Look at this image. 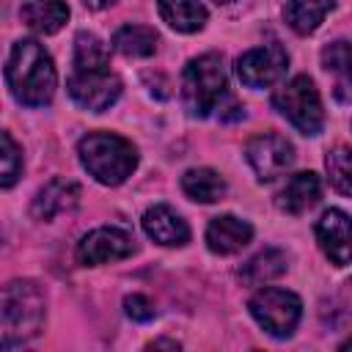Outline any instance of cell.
I'll return each mask as SVG.
<instances>
[{
  "label": "cell",
  "mask_w": 352,
  "mask_h": 352,
  "mask_svg": "<svg viewBox=\"0 0 352 352\" xmlns=\"http://www.w3.org/2000/svg\"><path fill=\"white\" fill-rule=\"evenodd\" d=\"M22 22L36 33H58L69 19V6L63 0H25L19 8Z\"/></svg>",
  "instance_id": "16"
},
{
  "label": "cell",
  "mask_w": 352,
  "mask_h": 352,
  "mask_svg": "<svg viewBox=\"0 0 352 352\" xmlns=\"http://www.w3.org/2000/svg\"><path fill=\"white\" fill-rule=\"evenodd\" d=\"M88 8H94V11H102V8H107V6H113L116 0H82Z\"/></svg>",
  "instance_id": "29"
},
{
  "label": "cell",
  "mask_w": 352,
  "mask_h": 352,
  "mask_svg": "<svg viewBox=\"0 0 352 352\" xmlns=\"http://www.w3.org/2000/svg\"><path fill=\"white\" fill-rule=\"evenodd\" d=\"M324 168L330 176V184L352 198V148L349 146H336L324 157Z\"/></svg>",
  "instance_id": "23"
},
{
  "label": "cell",
  "mask_w": 352,
  "mask_h": 352,
  "mask_svg": "<svg viewBox=\"0 0 352 352\" xmlns=\"http://www.w3.org/2000/svg\"><path fill=\"white\" fill-rule=\"evenodd\" d=\"M80 201V187L69 179H50L30 204V214L36 220H52L63 212H72Z\"/></svg>",
  "instance_id": "12"
},
{
  "label": "cell",
  "mask_w": 352,
  "mask_h": 352,
  "mask_svg": "<svg viewBox=\"0 0 352 352\" xmlns=\"http://www.w3.org/2000/svg\"><path fill=\"white\" fill-rule=\"evenodd\" d=\"M286 66H289L286 50L278 41H270L264 47H256V50H248L245 55H239L236 74L248 88H267L283 77Z\"/></svg>",
  "instance_id": "8"
},
{
  "label": "cell",
  "mask_w": 352,
  "mask_h": 352,
  "mask_svg": "<svg viewBox=\"0 0 352 352\" xmlns=\"http://www.w3.org/2000/svg\"><path fill=\"white\" fill-rule=\"evenodd\" d=\"M250 236H253L250 223H245L234 214H220L206 226V245L212 253H220V256L242 250L250 242Z\"/></svg>",
  "instance_id": "14"
},
{
  "label": "cell",
  "mask_w": 352,
  "mask_h": 352,
  "mask_svg": "<svg viewBox=\"0 0 352 352\" xmlns=\"http://www.w3.org/2000/svg\"><path fill=\"white\" fill-rule=\"evenodd\" d=\"M110 52L107 44L94 36V33H77L74 38V72H96V69H107Z\"/></svg>",
  "instance_id": "22"
},
{
  "label": "cell",
  "mask_w": 352,
  "mask_h": 352,
  "mask_svg": "<svg viewBox=\"0 0 352 352\" xmlns=\"http://www.w3.org/2000/svg\"><path fill=\"white\" fill-rule=\"evenodd\" d=\"M286 272V256L275 248H264L258 250L256 256H250L242 267H239V278L248 283V286H261V283H270L275 278H280Z\"/></svg>",
  "instance_id": "17"
},
{
  "label": "cell",
  "mask_w": 352,
  "mask_h": 352,
  "mask_svg": "<svg viewBox=\"0 0 352 352\" xmlns=\"http://www.w3.org/2000/svg\"><path fill=\"white\" fill-rule=\"evenodd\" d=\"M322 195V184H319V176L311 173V170H302V173H294L292 179H286V184L278 190V209L280 212H289V214H300L305 209H311Z\"/></svg>",
  "instance_id": "15"
},
{
  "label": "cell",
  "mask_w": 352,
  "mask_h": 352,
  "mask_svg": "<svg viewBox=\"0 0 352 352\" xmlns=\"http://www.w3.org/2000/svg\"><path fill=\"white\" fill-rule=\"evenodd\" d=\"M143 231L154 242H160L165 248H182V245L190 242V226L182 220L179 212H173L165 204H157V206L146 209V214H143Z\"/></svg>",
  "instance_id": "13"
},
{
  "label": "cell",
  "mask_w": 352,
  "mask_h": 352,
  "mask_svg": "<svg viewBox=\"0 0 352 352\" xmlns=\"http://www.w3.org/2000/svg\"><path fill=\"white\" fill-rule=\"evenodd\" d=\"M322 66L327 72H344L352 66V41H333L322 50Z\"/></svg>",
  "instance_id": "25"
},
{
  "label": "cell",
  "mask_w": 352,
  "mask_h": 352,
  "mask_svg": "<svg viewBox=\"0 0 352 352\" xmlns=\"http://www.w3.org/2000/svg\"><path fill=\"white\" fill-rule=\"evenodd\" d=\"M272 104L302 135H319V129L324 124V110H322V99H319V91L311 77H305V74L292 77L283 88L275 91Z\"/></svg>",
  "instance_id": "5"
},
{
  "label": "cell",
  "mask_w": 352,
  "mask_h": 352,
  "mask_svg": "<svg viewBox=\"0 0 352 352\" xmlns=\"http://www.w3.org/2000/svg\"><path fill=\"white\" fill-rule=\"evenodd\" d=\"M162 346H165V349H179V344H176V341H165V338H160V341H151V344H148V349H162Z\"/></svg>",
  "instance_id": "28"
},
{
  "label": "cell",
  "mask_w": 352,
  "mask_h": 352,
  "mask_svg": "<svg viewBox=\"0 0 352 352\" xmlns=\"http://www.w3.org/2000/svg\"><path fill=\"white\" fill-rule=\"evenodd\" d=\"M226 88V66L223 58L214 52L192 58L182 74V99L190 116H209L214 110H223V102L228 99Z\"/></svg>",
  "instance_id": "4"
},
{
  "label": "cell",
  "mask_w": 352,
  "mask_h": 352,
  "mask_svg": "<svg viewBox=\"0 0 352 352\" xmlns=\"http://www.w3.org/2000/svg\"><path fill=\"white\" fill-rule=\"evenodd\" d=\"M330 8H333V0H286L283 16L292 30L305 36L322 25V19L327 16Z\"/></svg>",
  "instance_id": "20"
},
{
  "label": "cell",
  "mask_w": 352,
  "mask_h": 352,
  "mask_svg": "<svg viewBox=\"0 0 352 352\" xmlns=\"http://www.w3.org/2000/svg\"><path fill=\"white\" fill-rule=\"evenodd\" d=\"M6 82L19 104L44 107V104H50V99L55 94L58 74H55V66H52V58L47 55V50L33 38H22L8 52Z\"/></svg>",
  "instance_id": "1"
},
{
  "label": "cell",
  "mask_w": 352,
  "mask_h": 352,
  "mask_svg": "<svg viewBox=\"0 0 352 352\" xmlns=\"http://www.w3.org/2000/svg\"><path fill=\"white\" fill-rule=\"evenodd\" d=\"M82 168L102 184H121L126 176H132L138 165L135 146L113 132H88L77 146Z\"/></svg>",
  "instance_id": "2"
},
{
  "label": "cell",
  "mask_w": 352,
  "mask_h": 352,
  "mask_svg": "<svg viewBox=\"0 0 352 352\" xmlns=\"http://www.w3.org/2000/svg\"><path fill=\"white\" fill-rule=\"evenodd\" d=\"M69 96L91 110V113H102L110 104H116V99L121 96V80L116 74H110L107 69H96V72H74L69 77Z\"/></svg>",
  "instance_id": "9"
},
{
  "label": "cell",
  "mask_w": 352,
  "mask_h": 352,
  "mask_svg": "<svg viewBox=\"0 0 352 352\" xmlns=\"http://www.w3.org/2000/svg\"><path fill=\"white\" fill-rule=\"evenodd\" d=\"M47 300L36 280H11L3 289V349H11V344H22L33 336H38L44 324Z\"/></svg>",
  "instance_id": "3"
},
{
  "label": "cell",
  "mask_w": 352,
  "mask_h": 352,
  "mask_svg": "<svg viewBox=\"0 0 352 352\" xmlns=\"http://www.w3.org/2000/svg\"><path fill=\"white\" fill-rule=\"evenodd\" d=\"M160 16L179 33H195L206 22V8L198 0H157Z\"/></svg>",
  "instance_id": "18"
},
{
  "label": "cell",
  "mask_w": 352,
  "mask_h": 352,
  "mask_svg": "<svg viewBox=\"0 0 352 352\" xmlns=\"http://www.w3.org/2000/svg\"><path fill=\"white\" fill-rule=\"evenodd\" d=\"M250 316L272 336V338H289L300 322L302 305L300 297L286 289H261L248 302Z\"/></svg>",
  "instance_id": "6"
},
{
  "label": "cell",
  "mask_w": 352,
  "mask_h": 352,
  "mask_svg": "<svg viewBox=\"0 0 352 352\" xmlns=\"http://www.w3.org/2000/svg\"><path fill=\"white\" fill-rule=\"evenodd\" d=\"M245 154H248V162H250V168L256 170V176L261 182L278 179L294 162L292 143L283 135H278V132H258V135H253L248 140V146H245Z\"/></svg>",
  "instance_id": "7"
},
{
  "label": "cell",
  "mask_w": 352,
  "mask_h": 352,
  "mask_svg": "<svg viewBox=\"0 0 352 352\" xmlns=\"http://www.w3.org/2000/svg\"><path fill=\"white\" fill-rule=\"evenodd\" d=\"M132 250H135L132 236L124 228L102 226V228L88 231L77 242V261L85 264V267H94V264H107V261L126 258Z\"/></svg>",
  "instance_id": "10"
},
{
  "label": "cell",
  "mask_w": 352,
  "mask_h": 352,
  "mask_svg": "<svg viewBox=\"0 0 352 352\" xmlns=\"http://www.w3.org/2000/svg\"><path fill=\"white\" fill-rule=\"evenodd\" d=\"M124 311H126V316L129 319H135V322H148V319H154V302L146 297V294H129L126 300H124Z\"/></svg>",
  "instance_id": "26"
},
{
  "label": "cell",
  "mask_w": 352,
  "mask_h": 352,
  "mask_svg": "<svg viewBox=\"0 0 352 352\" xmlns=\"http://www.w3.org/2000/svg\"><path fill=\"white\" fill-rule=\"evenodd\" d=\"M341 349H344V352H346V349H352V338H346V341L341 344Z\"/></svg>",
  "instance_id": "30"
},
{
  "label": "cell",
  "mask_w": 352,
  "mask_h": 352,
  "mask_svg": "<svg viewBox=\"0 0 352 352\" xmlns=\"http://www.w3.org/2000/svg\"><path fill=\"white\" fill-rule=\"evenodd\" d=\"M182 190L190 201L198 204H214L226 195V182L212 168H192L182 176Z\"/></svg>",
  "instance_id": "19"
},
{
  "label": "cell",
  "mask_w": 352,
  "mask_h": 352,
  "mask_svg": "<svg viewBox=\"0 0 352 352\" xmlns=\"http://www.w3.org/2000/svg\"><path fill=\"white\" fill-rule=\"evenodd\" d=\"M214 3H231V0H214Z\"/></svg>",
  "instance_id": "31"
},
{
  "label": "cell",
  "mask_w": 352,
  "mask_h": 352,
  "mask_svg": "<svg viewBox=\"0 0 352 352\" xmlns=\"http://www.w3.org/2000/svg\"><path fill=\"white\" fill-rule=\"evenodd\" d=\"M316 239L336 267H346L352 261V220L346 212L327 209L316 220Z\"/></svg>",
  "instance_id": "11"
},
{
  "label": "cell",
  "mask_w": 352,
  "mask_h": 352,
  "mask_svg": "<svg viewBox=\"0 0 352 352\" xmlns=\"http://www.w3.org/2000/svg\"><path fill=\"white\" fill-rule=\"evenodd\" d=\"M22 173V148L11 138V132H3V187H11Z\"/></svg>",
  "instance_id": "24"
},
{
  "label": "cell",
  "mask_w": 352,
  "mask_h": 352,
  "mask_svg": "<svg viewBox=\"0 0 352 352\" xmlns=\"http://www.w3.org/2000/svg\"><path fill=\"white\" fill-rule=\"evenodd\" d=\"M333 94H336V99H338V102H344V104H349V102H352V66H349V69H344V72H338V80H336Z\"/></svg>",
  "instance_id": "27"
},
{
  "label": "cell",
  "mask_w": 352,
  "mask_h": 352,
  "mask_svg": "<svg viewBox=\"0 0 352 352\" xmlns=\"http://www.w3.org/2000/svg\"><path fill=\"white\" fill-rule=\"evenodd\" d=\"M113 47L126 58H148L157 50V33L146 25H124L116 30Z\"/></svg>",
  "instance_id": "21"
}]
</instances>
